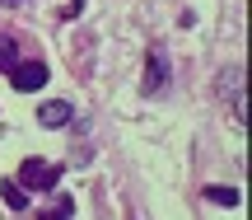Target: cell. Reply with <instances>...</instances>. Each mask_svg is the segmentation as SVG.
Listing matches in <instances>:
<instances>
[{"instance_id": "obj_2", "label": "cell", "mask_w": 252, "mask_h": 220, "mask_svg": "<svg viewBox=\"0 0 252 220\" xmlns=\"http://www.w3.org/2000/svg\"><path fill=\"white\" fill-rule=\"evenodd\" d=\"M9 80H14L19 94H33V89L47 84V66L42 61H14V66H9Z\"/></svg>"}, {"instance_id": "obj_6", "label": "cell", "mask_w": 252, "mask_h": 220, "mask_svg": "<svg viewBox=\"0 0 252 220\" xmlns=\"http://www.w3.org/2000/svg\"><path fill=\"white\" fill-rule=\"evenodd\" d=\"M0 197H5L9 211H24V206H28V192L19 187V178H5V183H0Z\"/></svg>"}, {"instance_id": "obj_8", "label": "cell", "mask_w": 252, "mask_h": 220, "mask_svg": "<svg viewBox=\"0 0 252 220\" xmlns=\"http://www.w3.org/2000/svg\"><path fill=\"white\" fill-rule=\"evenodd\" d=\"M14 61H19V47H14V37H0V71H9Z\"/></svg>"}, {"instance_id": "obj_3", "label": "cell", "mask_w": 252, "mask_h": 220, "mask_svg": "<svg viewBox=\"0 0 252 220\" xmlns=\"http://www.w3.org/2000/svg\"><path fill=\"white\" fill-rule=\"evenodd\" d=\"M163 84H168V52L150 47V56H145V94H159Z\"/></svg>"}, {"instance_id": "obj_5", "label": "cell", "mask_w": 252, "mask_h": 220, "mask_svg": "<svg viewBox=\"0 0 252 220\" xmlns=\"http://www.w3.org/2000/svg\"><path fill=\"white\" fill-rule=\"evenodd\" d=\"M70 216H75V197L70 192H56L52 202L42 206V220H70Z\"/></svg>"}, {"instance_id": "obj_10", "label": "cell", "mask_w": 252, "mask_h": 220, "mask_svg": "<svg viewBox=\"0 0 252 220\" xmlns=\"http://www.w3.org/2000/svg\"><path fill=\"white\" fill-rule=\"evenodd\" d=\"M0 5H19V0H0Z\"/></svg>"}, {"instance_id": "obj_4", "label": "cell", "mask_w": 252, "mask_h": 220, "mask_svg": "<svg viewBox=\"0 0 252 220\" xmlns=\"http://www.w3.org/2000/svg\"><path fill=\"white\" fill-rule=\"evenodd\" d=\"M75 117V108L65 99H52V103H42V108H37V122H42L47 131H56V127H65V122Z\"/></svg>"}, {"instance_id": "obj_9", "label": "cell", "mask_w": 252, "mask_h": 220, "mask_svg": "<svg viewBox=\"0 0 252 220\" xmlns=\"http://www.w3.org/2000/svg\"><path fill=\"white\" fill-rule=\"evenodd\" d=\"M243 112H248V99H243V89H238V94H234V122H238V127H243V122H248Z\"/></svg>"}, {"instance_id": "obj_7", "label": "cell", "mask_w": 252, "mask_h": 220, "mask_svg": "<svg viewBox=\"0 0 252 220\" xmlns=\"http://www.w3.org/2000/svg\"><path fill=\"white\" fill-rule=\"evenodd\" d=\"M206 197H210L215 206H238V202H243V192H238V187H224V183H210Z\"/></svg>"}, {"instance_id": "obj_1", "label": "cell", "mask_w": 252, "mask_h": 220, "mask_svg": "<svg viewBox=\"0 0 252 220\" xmlns=\"http://www.w3.org/2000/svg\"><path fill=\"white\" fill-rule=\"evenodd\" d=\"M56 178H61V169L56 164H42V159H28L24 169H19V187H24V192H52L56 187Z\"/></svg>"}]
</instances>
